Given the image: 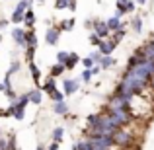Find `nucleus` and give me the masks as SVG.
<instances>
[{
    "label": "nucleus",
    "instance_id": "nucleus-8",
    "mask_svg": "<svg viewBox=\"0 0 154 150\" xmlns=\"http://www.w3.org/2000/svg\"><path fill=\"white\" fill-rule=\"evenodd\" d=\"M29 70H31V76H33V80L37 82V80H39V70H37V66H35L33 63L29 64Z\"/></svg>",
    "mask_w": 154,
    "mask_h": 150
},
{
    "label": "nucleus",
    "instance_id": "nucleus-14",
    "mask_svg": "<svg viewBox=\"0 0 154 150\" xmlns=\"http://www.w3.org/2000/svg\"><path fill=\"white\" fill-rule=\"evenodd\" d=\"M92 63H94L92 59H84V66H92Z\"/></svg>",
    "mask_w": 154,
    "mask_h": 150
},
{
    "label": "nucleus",
    "instance_id": "nucleus-5",
    "mask_svg": "<svg viewBox=\"0 0 154 150\" xmlns=\"http://www.w3.org/2000/svg\"><path fill=\"white\" fill-rule=\"evenodd\" d=\"M64 72V64H55V66L51 68V76H59Z\"/></svg>",
    "mask_w": 154,
    "mask_h": 150
},
{
    "label": "nucleus",
    "instance_id": "nucleus-12",
    "mask_svg": "<svg viewBox=\"0 0 154 150\" xmlns=\"http://www.w3.org/2000/svg\"><path fill=\"white\" fill-rule=\"evenodd\" d=\"M90 76H92V72H84V74H82V80H86V82H88V80H90Z\"/></svg>",
    "mask_w": 154,
    "mask_h": 150
},
{
    "label": "nucleus",
    "instance_id": "nucleus-2",
    "mask_svg": "<svg viewBox=\"0 0 154 150\" xmlns=\"http://www.w3.org/2000/svg\"><path fill=\"white\" fill-rule=\"evenodd\" d=\"M63 139H64V131H63V129H55V131H53V142L59 144Z\"/></svg>",
    "mask_w": 154,
    "mask_h": 150
},
{
    "label": "nucleus",
    "instance_id": "nucleus-7",
    "mask_svg": "<svg viewBox=\"0 0 154 150\" xmlns=\"http://www.w3.org/2000/svg\"><path fill=\"white\" fill-rule=\"evenodd\" d=\"M45 92H49V94H53V92H55V80L53 78H49L45 82Z\"/></svg>",
    "mask_w": 154,
    "mask_h": 150
},
{
    "label": "nucleus",
    "instance_id": "nucleus-6",
    "mask_svg": "<svg viewBox=\"0 0 154 150\" xmlns=\"http://www.w3.org/2000/svg\"><path fill=\"white\" fill-rule=\"evenodd\" d=\"M29 99L33 101V103H39V101H41V92H39V90L29 92Z\"/></svg>",
    "mask_w": 154,
    "mask_h": 150
},
{
    "label": "nucleus",
    "instance_id": "nucleus-3",
    "mask_svg": "<svg viewBox=\"0 0 154 150\" xmlns=\"http://www.w3.org/2000/svg\"><path fill=\"white\" fill-rule=\"evenodd\" d=\"M57 37H59V31H57V29H51V31H47V43L55 45V43H57Z\"/></svg>",
    "mask_w": 154,
    "mask_h": 150
},
{
    "label": "nucleus",
    "instance_id": "nucleus-10",
    "mask_svg": "<svg viewBox=\"0 0 154 150\" xmlns=\"http://www.w3.org/2000/svg\"><path fill=\"white\" fill-rule=\"evenodd\" d=\"M51 99H53V101H60V99H63V94L55 90V92H53V94H51Z\"/></svg>",
    "mask_w": 154,
    "mask_h": 150
},
{
    "label": "nucleus",
    "instance_id": "nucleus-16",
    "mask_svg": "<svg viewBox=\"0 0 154 150\" xmlns=\"http://www.w3.org/2000/svg\"><path fill=\"white\" fill-rule=\"evenodd\" d=\"M0 135H2V133H0Z\"/></svg>",
    "mask_w": 154,
    "mask_h": 150
},
{
    "label": "nucleus",
    "instance_id": "nucleus-1",
    "mask_svg": "<svg viewBox=\"0 0 154 150\" xmlns=\"http://www.w3.org/2000/svg\"><path fill=\"white\" fill-rule=\"evenodd\" d=\"M76 90H78V84L74 80H66L64 82V94H74Z\"/></svg>",
    "mask_w": 154,
    "mask_h": 150
},
{
    "label": "nucleus",
    "instance_id": "nucleus-4",
    "mask_svg": "<svg viewBox=\"0 0 154 150\" xmlns=\"http://www.w3.org/2000/svg\"><path fill=\"white\" fill-rule=\"evenodd\" d=\"M55 111L60 113V115H64V113H66V103H64V101H57L55 103Z\"/></svg>",
    "mask_w": 154,
    "mask_h": 150
},
{
    "label": "nucleus",
    "instance_id": "nucleus-13",
    "mask_svg": "<svg viewBox=\"0 0 154 150\" xmlns=\"http://www.w3.org/2000/svg\"><path fill=\"white\" fill-rule=\"evenodd\" d=\"M47 150H59V144H57V142H51V144H49V148H47Z\"/></svg>",
    "mask_w": 154,
    "mask_h": 150
},
{
    "label": "nucleus",
    "instance_id": "nucleus-9",
    "mask_svg": "<svg viewBox=\"0 0 154 150\" xmlns=\"http://www.w3.org/2000/svg\"><path fill=\"white\" fill-rule=\"evenodd\" d=\"M111 64H113V59H109V57H103V59H102V66H103V68L111 66Z\"/></svg>",
    "mask_w": 154,
    "mask_h": 150
},
{
    "label": "nucleus",
    "instance_id": "nucleus-15",
    "mask_svg": "<svg viewBox=\"0 0 154 150\" xmlns=\"http://www.w3.org/2000/svg\"><path fill=\"white\" fill-rule=\"evenodd\" d=\"M16 150H20V148H16Z\"/></svg>",
    "mask_w": 154,
    "mask_h": 150
},
{
    "label": "nucleus",
    "instance_id": "nucleus-11",
    "mask_svg": "<svg viewBox=\"0 0 154 150\" xmlns=\"http://www.w3.org/2000/svg\"><path fill=\"white\" fill-rule=\"evenodd\" d=\"M109 27H111V29H117V27H119V22H117V20H111V22H109Z\"/></svg>",
    "mask_w": 154,
    "mask_h": 150
}]
</instances>
